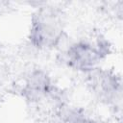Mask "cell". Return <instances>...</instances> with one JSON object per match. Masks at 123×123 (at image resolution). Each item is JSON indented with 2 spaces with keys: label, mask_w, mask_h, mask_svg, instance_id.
I'll return each mask as SVG.
<instances>
[{
  "label": "cell",
  "mask_w": 123,
  "mask_h": 123,
  "mask_svg": "<svg viewBox=\"0 0 123 123\" xmlns=\"http://www.w3.org/2000/svg\"><path fill=\"white\" fill-rule=\"evenodd\" d=\"M61 36V29L52 15H39L31 31V39L37 46L54 45Z\"/></svg>",
  "instance_id": "6da1fadb"
},
{
  "label": "cell",
  "mask_w": 123,
  "mask_h": 123,
  "mask_svg": "<svg viewBox=\"0 0 123 123\" xmlns=\"http://www.w3.org/2000/svg\"><path fill=\"white\" fill-rule=\"evenodd\" d=\"M100 49L96 50L90 44L78 43L71 46L67 52L68 61L71 65L79 69H89L91 68L100 59Z\"/></svg>",
  "instance_id": "7a4b0ae2"
},
{
  "label": "cell",
  "mask_w": 123,
  "mask_h": 123,
  "mask_svg": "<svg viewBox=\"0 0 123 123\" xmlns=\"http://www.w3.org/2000/svg\"><path fill=\"white\" fill-rule=\"evenodd\" d=\"M48 87L49 80L47 76L40 71L34 72L27 83L28 92L32 93L33 96H39L40 94L48 91Z\"/></svg>",
  "instance_id": "3957f363"
}]
</instances>
